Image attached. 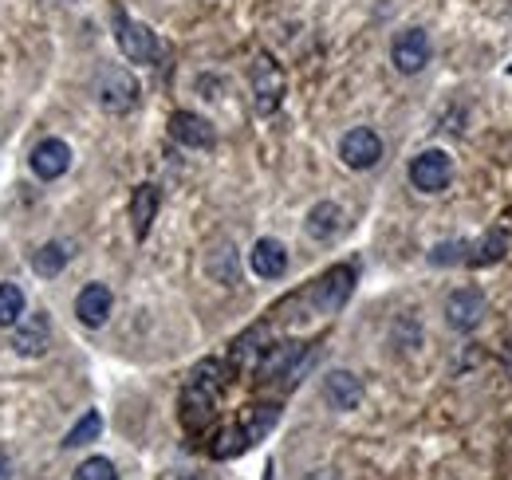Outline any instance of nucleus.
Returning a JSON list of instances; mask_svg holds the SVG:
<instances>
[{
    "label": "nucleus",
    "instance_id": "obj_13",
    "mask_svg": "<svg viewBox=\"0 0 512 480\" xmlns=\"http://www.w3.org/2000/svg\"><path fill=\"white\" fill-rule=\"evenodd\" d=\"M12 347L24 355V359H36L48 351V315L44 311H24V319L12 327Z\"/></svg>",
    "mask_w": 512,
    "mask_h": 480
},
{
    "label": "nucleus",
    "instance_id": "obj_5",
    "mask_svg": "<svg viewBox=\"0 0 512 480\" xmlns=\"http://www.w3.org/2000/svg\"><path fill=\"white\" fill-rule=\"evenodd\" d=\"M95 95H99V107L107 115H127L138 107V79L127 67H103L99 83H95Z\"/></svg>",
    "mask_w": 512,
    "mask_h": 480
},
{
    "label": "nucleus",
    "instance_id": "obj_6",
    "mask_svg": "<svg viewBox=\"0 0 512 480\" xmlns=\"http://www.w3.org/2000/svg\"><path fill=\"white\" fill-rule=\"evenodd\" d=\"M489 315V300L477 284H465V288H453L446 296V323L453 331H473L481 327Z\"/></svg>",
    "mask_w": 512,
    "mask_h": 480
},
{
    "label": "nucleus",
    "instance_id": "obj_12",
    "mask_svg": "<svg viewBox=\"0 0 512 480\" xmlns=\"http://www.w3.org/2000/svg\"><path fill=\"white\" fill-rule=\"evenodd\" d=\"M71 170V146L64 138H44L36 150H32V174L40 181H56Z\"/></svg>",
    "mask_w": 512,
    "mask_h": 480
},
{
    "label": "nucleus",
    "instance_id": "obj_22",
    "mask_svg": "<svg viewBox=\"0 0 512 480\" xmlns=\"http://www.w3.org/2000/svg\"><path fill=\"white\" fill-rule=\"evenodd\" d=\"M245 449H253V441H249V433L241 429V421L229 425V429H221V433L213 437V445H209V453H213L217 461H233V457H241Z\"/></svg>",
    "mask_w": 512,
    "mask_h": 480
},
{
    "label": "nucleus",
    "instance_id": "obj_4",
    "mask_svg": "<svg viewBox=\"0 0 512 480\" xmlns=\"http://www.w3.org/2000/svg\"><path fill=\"white\" fill-rule=\"evenodd\" d=\"M351 288H355V268L351 264H335L331 272H323L320 280L312 284V292H304V300L316 315H335L343 303L351 300Z\"/></svg>",
    "mask_w": 512,
    "mask_h": 480
},
{
    "label": "nucleus",
    "instance_id": "obj_21",
    "mask_svg": "<svg viewBox=\"0 0 512 480\" xmlns=\"http://www.w3.org/2000/svg\"><path fill=\"white\" fill-rule=\"evenodd\" d=\"M280 421V402H256V406H245L241 414V429L249 433V441H264Z\"/></svg>",
    "mask_w": 512,
    "mask_h": 480
},
{
    "label": "nucleus",
    "instance_id": "obj_15",
    "mask_svg": "<svg viewBox=\"0 0 512 480\" xmlns=\"http://www.w3.org/2000/svg\"><path fill=\"white\" fill-rule=\"evenodd\" d=\"M323 398H327L331 410H343L347 414V410H355L363 402V382L351 370H331L323 378Z\"/></svg>",
    "mask_w": 512,
    "mask_h": 480
},
{
    "label": "nucleus",
    "instance_id": "obj_17",
    "mask_svg": "<svg viewBox=\"0 0 512 480\" xmlns=\"http://www.w3.org/2000/svg\"><path fill=\"white\" fill-rule=\"evenodd\" d=\"M111 307H115V296H111L107 284H87V288L75 296V315H79L83 327H103L107 315H111Z\"/></svg>",
    "mask_w": 512,
    "mask_h": 480
},
{
    "label": "nucleus",
    "instance_id": "obj_16",
    "mask_svg": "<svg viewBox=\"0 0 512 480\" xmlns=\"http://www.w3.org/2000/svg\"><path fill=\"white\" fill-rule=\"evenodd\" d=\"M158 205H162L158 185H154V181H142V185L134 189V197H130V229H134L138 240L150 237V225H154V217H158Z\"/></svg>",
    "mask_w": 512,
    "mask_h": 480
},
{
    "label": "nucleus",
    "instance_id": "obj_23",
    "mask_svg": "<svg viewBox=\"0 0 512 480\" xmlns=\"http://www.w3.org/2000/svg\"><path fill=\"white\" fill-rule=\"evenodd\" d=\"M67 244H60V240H52V244H44L36 256H32V268H36V276H44V280H52V276H60L67 268Z\"/></svg>",
    "mask_w": 512,
    "mask_h": 480
},
{
    "label": "nucleus",
    "instance_id": "obj_24",
    "mask_svg": "<svg viewBox=\"0 0 512 480\" xmlns=\"http://www.w3.org/2000/svg\"><path fill=\"white\" fill-rule=\"evenodd\" d=\"M99 433H103V418H99V410H87L83 418L75 421L71 429H67L64 445H67V449H79V445H91V441H95Z\"/></svg>",
    "mask_w": 512,
    "mask_h": 480
},
{
    "label": "nucleus",
    "instance_id": "obj_1",
    "mask_svg": "<svg viewBox=\"0 0 512 480\" xmlns=\"http://www.w3.org/2000/svg\"><path fill=\"white\" fill-rule=\"evenodd\" d=\"M221 390H225V362H197L190 378H186V386H182V398H178V418L186 425V433H201V429L213 425Z\"/></svg>",
    "mask_w": 512,
    "mask_h": 480
},
{
    "label": "nucleus",
    "instance_id": "obj_28",
    "mask_svg": "<svg viewBox=\"0 0 512 480\" xmlns=\"http://www.w3.org/2000/svg\"><path fill=\"white\" fill-rule=\"evenodd\" d=\"M8 477H12V465H8V457L0 453V480H8Z\"/></svg>",
    "mask_w": 512,
    "mask_h": 480
},
{
    "label": "nucleus",
    "instance_id": "obj_25",
    "mask_svg": "<svg viewBox=\"0 0 512 480\" xmlns=\"http://www.w3.org/2000/svg\"><path fill=\"white\" fill-rule=\"evenodd\" d=\"M24 292L20 284H0V327H16L24 319Z\"/></svg>",
    "mask_w": 512,
    "mask_h": 480
},
{
    "label": "nucleus",
    "instance_id": "obj_11",
    "mask_svg": "<svg viewBox=\"0 0 512 480\" xmlns=\"http://www.w3.org/2000/svg\"><path fill=\"white\" fill-rule=\"evenodd\" d=\"M390 60L402 75H418L426 63H430V36L422 28H406L394 36L390 44Z\"/></svg>",
    "mask_w": 512,
    "mask_h": 480
},
{
    "label": "nucleus",
    "instance_id": "obj_19",
    "mask_svg": "<svg viewBox=\"0 0 512 480\" xmlns=\"http://www.w3.org/2000/svg\"><path fill=\"white\" fill-rule=\"evenodd\" d=\"M268 327H249L237 343H233V351H229V362H233V370H241V374H249L253 370L256 374V366H260V359L268 355Z\"/></svg>",
    "mask_w": 512,
    "mask_h": 480
},
{
    "label": "nucleus",
    "instance_id": "obj_18",
    "mask_svg": "<svg viewBox=\"0 0 512 480\" xmlns=\"http://www.w3.org/2000/svg\"><path fill=\"white\" fill-rule=\"evenodd\" d=\"M249 264L260 280H280L288 272V248L276 237H260L249 252Z\"/></svg>",
    "mask_w": 512,
    "mask_h": 480
},
{
    "label": "nucleus",
    "instance_id": "obj_10",
    "mask_svg": "<svg viewBox=\"0 0 512 480\" xmlns=\"http://www.w3.org/2000/svg\"><path fill=\"white\" fill-rule=\"evenodd\" d=\"M300 362H304L300 343H272L268 355L256 366V382H296Z\"/></svg>",
    "mask_w": 512,
    "mask_h": 480
},
{
    "label": "nucleus",
    "instance_id": "obj_8",
    "mask_svg": "<svg viewBox=\"0 0 512 480\" xmlns=\"http://www.w3.org/2000/svg\"><path fill=\"white\" fill-rule=\"evenodd\" d=\"M339 158H343L347 170H371V166H379V158H383V138H379L371 126H355V130L343 134Z\"/></svg>",
    "mask_w": 512,
    "mask_h": 480
},
{
    "label": "nucleus",
    "instance_id": "obj_3",
    "mask_svg": "<svg viewBox=\"0 0 512 480\" xmlns=\"http://www.w3.org/2000/svg\"><path fill=\"white\" fill-rule=\"evenodd\" d=\"M249 87H253V107L256 115H276L280 103H284V71L272 56H256L253 67H249Z\"/></svg>",
    "mask_w": 512,
    "mask_h": 480
},
{
    "label": "nucleus",
    "instance_id": "obj_9",
    "mask_svg": "<svg viewBox=\"0 0 512 480\" xmlns=\"http://www.w3.org/2000/svg\"><path fill=\"white\" fill-rule=\"evenodd\" d=\"M449 181H453V158L446 150H422L410 162V185L422 193H442Z\"/></svg>",
    "mask_w": 512,
    "mask_h": 480
},
{
    "label": "nucleus",
    "instance_id": "obj_20",
    "mask_svg": "<svg viewBox=\"0 0 512 480\" xmlns=\"http://www.w3.org/2000/svg\"><path fill=\"white\" fill-rule=\"evenodd\" d=\"M308 237L312 240H331L343 233V209L335 205V201H320V205H312V213H308Z\"/></svg>",
    "mask_w": 512,
    "mask_h": 480
},
{
    "label": "nucleus",
    "instance_id": "obj_27",
    "mask_svg": "<svg viewBox=\"0 0 512 480\" xmlns=\"http://www.w3.org/2000/svg\"><path fill=\"white\" fill-rule=\"evenodd\" d=\"M75 480H119V473H115V465L107 457H87L75 469Z\"/></svg>",
    "mask_w": 512,
    "mask_h": 480
},
{
    "label": "nucleus",
    "instance_id": "obj_7",
    "mask_svg": "<svg viewBox=\"0 0 512 480\" xmlns=\"http://www.w3.org/2000/svg\"><path fill=\"white\" fill-rule=\"evenodd\" d=\"M115 40H119V52H123L130 63L158 60V36H154L146 24L130 20L127 12H115Z\"/></svg>",
    "mask_w": 512,
    "mask_h": 480
},
{
    "label": "nucleus",
    "instance_id": "obj_2",
    "mask_svg": "<svg viewBox=\"0 0 512 480\" xmlns=\"http://www.w3.org/2000/svg\"><path fill=\"white\" fill-rule=\"evenodd\" d=\"M509 252V233H497L489 229L485 237L477 240H446V244H434L430 248V264H469V268H481V264H497L501 256Z\"/></svg>",
    "mask_w": 512,
    "mask_h": 480
},
{
    "label": "nucleus",
    "instance_id": "obj_26",
    "mask_svg": "<svg viewBox=\"0 0 512 480\" xmlns=\"http://www.w3.org/2000/svg\"><path fill=\"white\" fill-rule=\"evenodd\" d=\"M209 272H213L221 284L233 288V284H237V252H233L229 244H221V248L209 256Z\"/></svg>",
    "mask_w": 512,
    "mask_h": 480
},
{
    "label": "nucleus",
    "instance_id": "obj_14",
    "mask_svg": "<svg viewBox=\"0 0 512 480\" xmlns=\"http://www.w3.org/2000/svg\"><path fill=\"white\" fill-rule=\"evenodd\" d=\"M170 138L182 142V146H190V150H209V146L217 142L209 119H201V115H193V111H174V115H170Z\"/></svg>",
    "mask_w": 512,
    "mask_h": 480
}]
</instances>
